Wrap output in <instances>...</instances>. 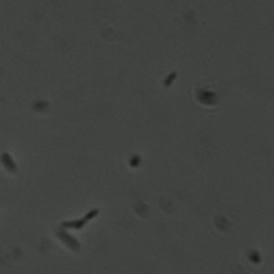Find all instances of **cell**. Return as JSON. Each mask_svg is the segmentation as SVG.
I'll list each match as a JSON object with an SVG mask.
<instances>
[{"instance_id":"obj_1","label":"cell","mask_w":274,"mask_h":274,"mask_svg":"<svg viewBox=\"0 0 274 274\" xmlns=\"http://www.w3.org/2000/svg\"><path fill=\"white\" fill-rule=\"evenodd\" d=\"M58 236H59V237H61V239L63 240V241H65V243L67 244V245H70L73 250H77L78 247H80V244H78V241H76V240H74L73 237H71L70 234H67L66 232L59 230V232H58Z\"/></svg>"},{"instance_id":"obj_2","label":"cell","mask_w":274,"mask_h":274,"mask_svg":"<svg viewBox=\"0 0 274 274\" xmlns=\"http://www.w3.org/2000/svg\"><path fill=\"white\" fill-rule=\"evenodd\" d=\"M2 162L4 163V166L7 167V170L11 173H17V164L14 163L13 158H11L8 153H3L2 155Z\"/></svg>"},{"instance_id":"obj_3","label":"cell","mask_w":274,"mask_h":274,"mask_svg":"<svg viewBox=\"0 0 274 274\" xmlns=\"http://www.w3.org/2000/svg\"><path fill=\"white\" fill-rule=\"evenodd\" d=\"M88 222L85 218H82V219H76V221H69V222H63L62 223V226L63 228H73V229H81V228H84L85 226V223Z\"/></svg>"},{"instance_id":"obj_4","label":"cell","mask_w":274,"mask_h":274,"mask_svg":"<svg viewBox=\"0 0 274 274\" xmlns=\"http://www.w3.org/2000/svg\"><path fill=\"white\" fill-rule=\"evenodd\" d=\"M97 214H99V210H92V211H89L88 214H86V215L84 217V218H85L86 221H91L92 218H95V217L97 215Z\"/></svg>"},{"instance_id":"obj_5","label":"cell","mask_w":274,"mask_h":274,"mask_svg":"<svg viewBox=\"0 0 274 274\" xmlns=\"http://www.w3.org/2000/svg\"><path fill=\"white\" fill-rule=\"evenodd\" d=\"M175 78H177V73H171V74H170V76H169V77H167V80H166V81H164V85H166V86H169V85H171V82H173V81H174V80H175Z\"/></svg>"},{"instance_id":"obj_6","label":"cell","mask_w":274,"mask_h":274,"mask_svg":"<svg viewBox=\"0 0 274 274\" xmlns=\"http://www.w3.org/2000/svg\"><path fill=\"white\" fill-rule=\"evenodd\" d=\"M140 163V159H138V156H134L132 160H130V164H133V166H137V164Z\"/></svg>"}]
</instances>
